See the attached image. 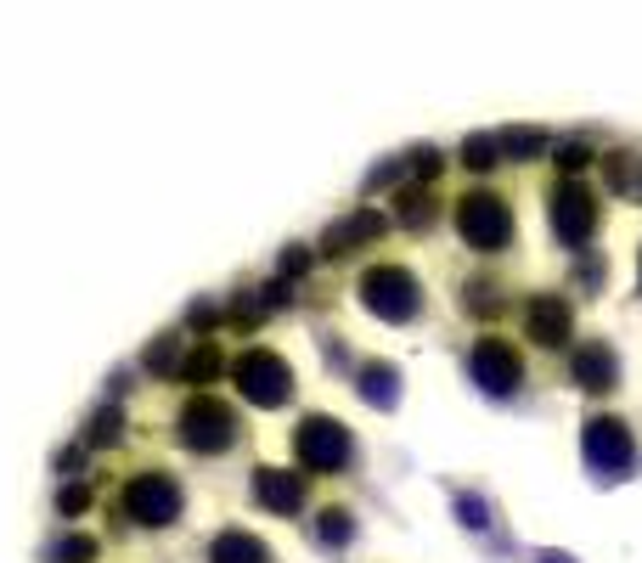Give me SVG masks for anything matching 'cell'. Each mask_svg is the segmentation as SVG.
<instances>
[{"label": "cell", "mask_w": 642, "mask_h": 563, "mask_svg": "<svg viewBox=\"0 0 642 563\" xmlns=\"http://www.w3.org/2000/svg\"><path fill=\"white\" fill-rule=\"evenodd\" d=\"M355 299L366 305V316H378V322H389V327H406V322L423 316V282H417L406 265L378 259V265H366V270H360Z\"/></svg>", "instance_id": "obj_1"}, {"label": "cell", "mask_w": 642, "mask_h": 563, "mask_svg": "<svg viewBox=\"0 0 642 563\" xmlns=\"http://www.w3.org/2000/svg\"><path fill=\"white\" fill-rule=\"evenodd\" d=\"M456 237H463L474 254H502L513 243V204L502 192H485V186H468L451 209Z\"/></svg>", "instance_id": "obj_2"}, {"label": "cell", "mask_w": 642, "mask_h": 563, "mask_svg": "<svg viewBox=\"0 0 642 563\" xmlns=\"http://www.w3.org/2000/svg\"><path fill=\"white\" fill-rule=\"evenodd\" d=\"M231 384H237V395H243L254 412H277V406H288V395H294V366H288L277 349L254 344V349H243V355L231 360Z\"/></svg>", "instance_id": "obj_3"}, {"label": "cell", "mask_w": 642, "mask_h": 563, "mask_svg": "<svg viewBox=\"0 0 642 563\" xmlns=\"http://www.w3.org/2000/svg\"><path fill=\"white\" fill-rule=\"evenodd\" d=\"M237 412L220 395H192L187 406L175 412V439L187 445L192 456H226L237 445Z\"/></svg>", "instance_id": "obj_4"}, {"label": "cell", "mask_w": 642, "mask_h": 563, "mask_svg": "<svg viewBox=\"0 0 642 563\" xmlns=\"http://www.w3.org/2000/svg\"><path fill=\"white\" fill-rule=\"evenodd\" d=\"M180 507H187V496H180L175 474H164V467H141V474L125 480L119 491V513L141 530H169L180 524Z\"/></svg>", "instance_id": "obj_5"}, {"label": "cell", "mask_w": 642, "mask_h": 563, "mask_svg": "<svg viewBox=\"0 0 642 563\" xmlns=\"http://www.w3.org/2000/svg\"><path fill=\"white\" fill-rule=\"evenodd\" d=\"M546 215H553V237H559L564 248H575V254L597 237V220H603L597 198L586 192L581 180H559L553 192H546Z\"/></svg>", "instance_id": "obj_6"}, {"label": "cell", "mask_w": 642, "mask_h": 563, "mask_svg": "<svg viewBox=\"0 0 642 563\" xmlns=\"http://www.w3.org/2000/svg\"><path fill=\"white\" fill-rule=\"evenodd\" d=\"M468 378H474L485 395L507 401V395L524 384V355H518V344L502 338V333L474 338V349H468Z\"/></svg>", "instance_id": "obj_7"}, {"label": "cell", "mask_w": 642, "mask_h": 563, "mask_svg": "<svg viewBox=\"0 0 642 563\" xmlns=\"http://www.w3.org/2000/svg\"><path fill=\"white\" fill-rule=\"evenodd\" d=\"M581 456H586L592 474L620 480V474H631V462H636V439H631V428H625L620 417L597 412V417H586V428H581Z\"/></svg>", "instance_id": "obj_8"}, {"label": "cell", "mask_w": 642, "mask_h": 563, "mask_svg": "<svg viewBox=\"0 0 642 563\" xmlns=\"http://www.w3.org/2000/svg\"><path fill=\"white\" fill-rule=\"evenodd\" d=\"M294 456H299L305 474H338V467L349 462V428H344L338 417L310 412V417H299V428H294Z\"/></svg>", "instance_id": "obj_9"}, {"label": "cell", "mask_w": 642, "mask_h": 563, "mask_svg": "<svg viewBox=\"0 0 642 563\" xmlns=\"http://www.w3.org/2000/svg\"><path fill=\"white\" fill-rule=\"evenodd\" d=\"M524 338L535 349H570L575 338V310L564 294H530L524 299Z\"/></svg>", "instance_id": "obj_10"}, {"label": "cell", "mask_w": 642, "mask_h": 563, "mask_svg": "<svg viewBox=\"0 0 642 563\" xmlns=\"http://www.w3.org/2000/svg\"><path fill=\"white\" fill-rule=\"evenodd\" d=\"M570 384L586 389V395L620 389V360H614V349H609L603 338H581V344L570 349Z\"/></svg>", "instance_id": "obj_11"}, {"label": "cell", "mask_w": 642, "mask_h": 563, "mask_svg": "<svg viewBox=\"0 0 642 563\" xmlns=\"http://www.w3.org/2000/svg\"><path fill=\"white\" fill-rule=\"evenodd\" d=\"M248 496H254L270 518H294V513L305 507V480L288 474V467H254Z\"/></svg>", "instance_id": "obj_12"}, {"label": "cell", "mask_w": 642, "mask_h": 563, "mask_svg": "<svg viewBox=\"0 0 642 563\" xmlns=\"http://www.w3.org/2000/svg\"><path fill=\"white\" fill-rule=\"evenodd\" d=\"M389 231V215L384 209H355V215H344V220H333L327 231H322V254L327 259H344V254H355V248H366V243H378Z\"/></svg>", "instance_id": "obj_13"}, {"label": "cell", "mask_w": 642, "mask_h": 563, "mask_svg": "<svg viewBox=\"0 0 642 563\" xmlns=\"http://www.w3.org/2000/svg\"><path fill=\"white\" fill-rule=\"evenodd\" d=\"M389 215H395V226H401V231H412V237L434 231V220H439V198H434V186L406 180L401 192H395V204H389Z\"/></svg>", "instance_id": "obj_14"}, {"label": "cell", "mask_w": 642, "mask_h": 563, "mask_svg": "<svg viewBox=\"0 0 642 563\" xmlns=\"http://www.w3.org/2000/svg\"><path fill=\"white\" fill-rule=\"evenodd\" d=\"M355 395L373 406V412H389V406L401 401V366H389V360H360V366H355Z\"/></svg>", "instance_id": "obj_15"}, {"label": "cell", "mask_w": 642, "mask_h": 563, "mask_svg": "<svg viewBox=\"0 0 642 563\" xmlns=\"http://www.w3.org/2000/svg\"><path fill=\"white\" fill-rule=\"evenodd\" d=\"M231 360H226V349L209 338V344H198V349H187V360H180V384H187L192 395H209V384L220 378Z\"/></svg>", "instance_id": "obj_16"}, {"label": "cell", "mask_w": 642, "mask_h": 563, "mask_svg": "<svg viewBox=\"0 0 642 563\" xmlns=\"http://www.w3.org/2000/svg\"><path fill=\"white\" fill-rule=\"evenodd\" d=\"M204 557H209V563H270V546H265L254 530H220Z\"/></svg>", "instance_id": "obj_17"}, {"label": "cell", "mask_w": 642, "mask_h": 563, "mask_svg": "<svg viewBox=\"0 0 642 563\" xmlns=\"http://www.w3.org/2000/svg\"><path fill=\"white\" fill-rule=\"evenodd\" d=\"M463 310H468L474 322H496V316L507 310L502 282H496V276H468V282H463Z\"/></svg>", "instance_id": "obj_18"}, {"label": "cell", "mask_w": 642, "mask_h": 563, "mask_svg": "<svg viewBox=\"0 0 642 563\" xmlns=\"http://www.w3.org/2000/svg\"><path fill=\"white\" fill-rule=\"evenodd\" d=\"M119 439H125V412H119L113 401H108V406H97V412L85 417V439H79L85 451H113Z\"/></svg>", "instance_id": "obj_19"}, {"label": "cell", "mask_w": 642, "mask_h": 563, "mask_svg": "<svg viewBox=\"0 0 642 563\" xmlns=\"http://www.w3.org/2000/svg\"><path fill=\"white\" fill-rule=\"evenodd\" d=\"M180 360H187V333H158L141 355V372H152V378H164V372H175L180 378Z\"/></svg>", "instance_id": "obj_20"}, {"label": "cell", "mask_w": 642, "mask_h": 563, "mask_svg": "<svg viewBox=\"0 0 642 563\" xmlns=\"http://www.w3.org/2000/svg\"><path fill=\"white\" fill-rule=\"evenodd\" d=\"M496 147H502V158H513V164H530V158H541V152H546V130H524V125H507V130L496 136Z\"/></svg>", "instance_id": "obj_21"}, {"label": "cell", "mask_w": 642, "mask_h": 563, "mask_svg": "<svg viewBox=\"0 0 642 563\" xmlns=\"http://www.w3.org/2000/svg\"><path fill=\"white\" fill-rule=\"evenodd\" d=\"M316 541L333 546V552L349 546V541H355V513H349V507H322V513H316Z\"/></svg>", "instance_id": "obj_22"}, {"label": "cell", "mask_w": 642, "mask_h": 563, "mask_svg": "<svg viewBox=\"0 0 642 563\" xmlns=\"http://www.w3.org/2000/svg\"><path fill=\"white\" fill-rule=\"evenodd\" d=\"M265 316H270V305L259 299V288H254V294H237V299H231V310H226V322H231L237 333H254Z\"/></svg>", "instance_id": "obj_23"}, {"label": "cell", "mask_w": 642, "mask_h": 563, "mask_svg": "<svg viewBox=\"0 0 642 563\" xmlns=\"http://www.w3.org/2000/svg\"><path fill=\"white\" fill-rule=\"evenodd\" d=\"M603 180H609V192H642L631 152H609V158H603Z\"/></svg>", "instance_id": "obj_24"}, {"label": "cell", "mask_w": 642, "mask_h": 563, "mask_svg": "<svg viewBox=\"0 0 642 563\" xmlns=\"http://www.w3.org/2000/svg\"><path fill=\"white\" fill-rule=\"evenodd\" d=\"M463 164H468L474 175L496 169V164H502V147H496V136H468V141H463Z\"/></svg>", "instance_id": "obj_25"}, {"label": "cell", "mask_w": 642, "mask_h": 563, "mask_svg": "<svg viewBox=\"0 0 642 563\" xmlns=\"http://www.w3.org/2000/svg\"><path fill=\"white\" fill-rule=\"evenodd\" d=\"M439 169H445V152H439V147H417V152L406 158V175H412L417 186H434Z\"/></svg>", "instance_id": "obj_26"}, {"label": "cell", "mask_w": 642, "mask_h": 563, "mask_svg": "<svg viewBox=\"0 0 642 563\" xmlns=\"http://www.w3.org/2000/svg\"><path fill=\"white\" fill-rule=\"evenodd\" d=\"M553 158H559V169H564V180H575V175H581V169H586V164H592L597 152H592V147H586V141L575 136V141H559V147H553Z\"/></svg>", "instance_id": "obj_27"}, {"label": "cell", "mask_w": 642, "mask_h": 563, "mask_svg": "<svg viewBox=\"0 0 642 563\" xmlns=\"http://www.w3.org/2000/svg\"><path fill=\"white\" fill-rule=\"evenodd\" d=\"M51 563H97V541L90 535H62L51 546Z\"/></svg>", "instance_id": "obj_28"}, {"label": "cell", "mask_w": 642, "mask_h": 563, "mask_svg": "<svg viewBox=\"0 0 642 563\" xmlns=\"http://www.w3.org/2000/svg\"><path fill=\"white\" fill-rule=\"evenodd\" d=\"M220 322H226V310H220V305H209V299H198V305L187 310V327L198 333V344H209V333H215Z\"/></svg>", "instance_id": "obj_29"}, {"label": "cell", "mask_w": 642, "mask_h": 563, "mask_svg": "<svg viewBox=\"0 0 642 563\" xmlns=\"http://www.w3.org/2000/svg\"><path fill=\"white\" fill-rule=\"evenodd\" d=\"M85 507H90V485H79V480H68V485L57 491V513H62V518H79Z\"/></svg>", "instance_id": "obj_30"}, {"label": "cell", "mask_w": 642, "mask_h": 563, "mask_svg": "<svg viewBox=\"0 0 642 563\" xmlns=\"http://www.w3.org/2000/svg\"><path fill=\"white\" fill-rule=\"evenodd\" d=\"M456 513H463L468 530H491V507H485L480 496H456Z\"/></svg>", "instance_id": "obj_31"}, {"label": "cell", "mask_w": 642, "mask_h": 563, "mask_svg": "<svg viewBox=\"0 0 642 563\" xmlns=\"http://www.w3.org/2000/svg\"><path fill=\"white\" fill-rule=\"evenodd\" d=\"M310 265H316V254H310L305 243H294V248L283 254V282H294V276H305Z\"/></svg>", "instance_id": "obj_32"}, {"label": "cell", "mask_w": 642, "mask_h": 563, "mask_svg": "<svg viewBox=\"0 0 642 563\" xmlns=\"http://www.w3.org/2000/svg\"><path fill=\"white\" fill-rule=\"evenodd\" d=\"M575 282H581L586 294H597V282H603V259H597V254H586V259L575 265Z\"/></svg>", "instance_id": "obj_33"}, {"label": "cell", "mask_w": 642, "mask_h": 563, "mask_svg": "<svg viewBox=\"0 0 642 563\" xmlns=\"http://www.w3.org/2000/svg\"><path fill=\"white\" fill-rule=\"evenodd\" d=\"M406 175V164H378L373 175H366V192H378V186H395Z\"/></svg>", "instance_id": "obj_34"}, {"label": "cell", "mask_w": 642, "mask_h": 563, "mask_svg": "<svg viewBox=\"0 0 642 563\" xmlns=\"http://www.w3.org/2000/svg\"><path fill=\"white\" fill-rule=\"evenodd\" d=\"M79 467H85V445H62V451H57V474H68V480H73Z\"/></svg>", "instance_id": "obj_35"}]
</instances>
